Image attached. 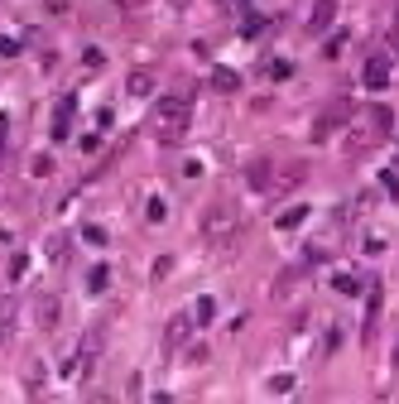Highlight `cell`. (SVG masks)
Wrapping results in <instances>:
<instances>
[{
  "mask_svg": "<svg viewBox=\"0 0 399 404\" xmlns=\"http://www.w3.org/2000/svg\"><path fill=\"white\" fill-rule=\"evenodd\" d=\"M149 87H154L149 73H135V77H130V97H149Z\"/></svg>",
  "mask_w": 399,
  "mask_h": 404,
  "instance_id": "10",
  "label": "cell"
},
{
  "mask_svg": "<svg viewBox=\"0 0 399 404\" xmlns=\"http://www.w3.org/2000/svg\"><path fill=\"white\" fill-rule=\"evenodd\" d=\"M385 82H390V58H380V53H375V58L366 63V87H371V92H380Z\"/></svg>",
  "mask_w": 399,
  "mask_h": 404,
  "instance_id": "3",
  "label": "cell"
},
{
  "mask_svg": "<svg viewBox=\"0 0 399 404\" xmlns=\"http://www.w3.org/2000/svg\"><path fill=\"white\" fill-rule=\"evenodd\" d=\"M212 313H216V303H212V299H198V318H202V322H212Z\"/></svg>",
  "mask_w": 399,
  "mask_h": 404,
  "instance_id": "14",
  "label": "cell"
},
{
  "mask_svg": "<svg viewBox=\"0 0 399 404\" xmlns=\"http://www.w3.org/2000/svg\"><path fill=\"white\" fill-rule=\"evenodd\" d=\"M385 193H390V198H399V174H385Z\"/></svg>",
  "mask_w": 399,
  "mask_h": 404,
  "instance_id": "17",
  "label": "cell"
},
{
  "mask_svg": "<svg viewBox=\"0 0 399 404\" xmlns=\"http://www.w3.org/2000/svg\"><path fill=\"white\" fill-rule=\"evenodd\" d=\"M260 29H265V19H260V15H250V19H241V34H260Z\"/></svg>",
  "mask_w": 399,
  "mask_h": 404,
  "instance_id": "13",
  "label": "cell"
},
{
  "mask_svg": "<svg viewBox=\"0 0 399 404\" xmlns=\"http://www.w3.org/2000/svg\"><path fill=\"white\" fill-rule=\"evenodd\" d=\"M366 303H371V313H366V327L380 318V284H371V294H366Z\"/></svg>",
  "mask_w": 399,
  "mask_h": 404,
  "instance_id": "11",
  "label": "cell"
},
{
  "mask_svg": "<svg viewBox=\"0 0 399 404\" xmlns=\"http://www.w3.org/2000/svg\"><path fill=\"white\" fill-rule=\"evenodd\" d=\"M183 342H188V318H174V322H169V337H164V347H169V351H178Z\"/></svg>",
  "mask_w": 399,
  "mask_h": 404,
  "instance_id": "4",
  "label": "cell"
},
{
  "mask_svg": "<svg viewBox=\"0 0 399 404\" xmlns=\"http://www.w3.org/2000/svg\"><path fill=\"white\" fill-rule=\"evenodd\" d=\"M303 217H308V207H289V212L279 217V231H294V226H303Z\"/></svg>",
  "mask_w": 399,
  "mask_h": 404,
  "instance_id": "9",
  "label": "cell"
},
{
  "mask_svg": "<svg viewBox=\"0 0 399 404\" xmlns=\"http://www.w3.org/2000/svg\"><path fill=\"white\" fill-rule=\"evenodd\" d=\"M332 15H337V5H332V0H317V10H313V29H327Z\"/></svg>",
  "mask_w": 399,
  "mask_h": 404,
  "instance_id": "6",
  "label": "cell"
},
{
  "mask_svg": "<svg viewBox=\"0 0 399 404\" xmlns=\"http://www.w3.org/2000/svg\"><path fill=\"white\" fill-rule=\"evenodd\" d=\"M395 371H399V342H395Z\"/></svg>",
  "mask_w": 399,
  "mask_h": 404,
  "instance_id": "18",
  "label": "cell"
},
{
  "mask_svg": "<svg viewBox=\"0 0 399 404\" xmlns=\"http://www.w3.org/2000/svg\"><path fill=\"white\" fill-rule=\"evenodd\" d=\"M212 87H216V92H236L241 82H236V73H226V68H216V73H212Z\"/></svg>",
  "mask_w": 399,
  "mask_h": 404,
  "instance_id": "7",
  "label": "cell"
},
{
  "mask_svg": "<svg viewBox=\"0 0 399 404\" xmlns=\"http://www.w3.org/2000/svg\"><path fill=\"white\" fill-rule=\"evenodd\" d=\"M202 236H207L212 246H231V236H236V207H231V202H216V207L207 212V221H202Z\"/></svg>",
  "mask_w": 399,
  "mask_h": 404,
  "instance_id": "1",
  "label": "cell"
},
{
  "mask_svg": "<svg viewBox=\"0 0 399 404\" xmlns=\"http://www.w3.org/2000/svg\"><path fill=\"white\" fill-rule=\"evenodd\" d=\"M5 140H10V116H0V159H5Z\"/></svg>",
  "mask_w": 399,
  "mask_h": 404,
  "instance_id": "16",
  "label": "cell"
},
{
  "mask_svg": "<svg viewBox=\"0 0 399 404\" xmlns=\"http://www.w3.org/2000/svg\"><path fill=\"white\" fill-rule=\"evenodd\" d=\"M188 130V101H159V135L164 145H178Z\"/></svg>",
  "mask_w": 399,
  "mask_h": 404,
  "instance_id": "2",
  "label": "cell"
},
{
  "mask_svg": "<svg viewBox=\"0 0 399 404\" xmlns=\"http://www.w3.org/2000/svg\"><path fill=\"white\" fill-rule=\"evenodd\" d=\"M10 322H15V299L5 294V299H0V347L10 342Z\"/></svg>",
  "mask_w": 399,
  "mask_h": 404,
  "instance_id": "5",
  "label": "cell"
},
{
  "mask_svg": "<svg viewBox=\"0 0 399 404\" xmlns=\"http://www.w3.org/2000/svg\"><path fill=\"white\" fill-rule=\"evenodd\" d=\"M58 322V299H44L39 303V327H53Z\"/></svg>",
  "mask_w": 399,
  "mask_h": 404,
  "instance_id": "8",
  "label": "cell"
},
{
  "mask_svg": "<svg viewBox=\"0 0 399 404\" xmlns=\"http://www.w3.org/2000/svg\"><path fill=\"white\" fill-rule=\"evenodd\" d=\"M332 289H337V294H356V289H361V284H356V279H351V275H332Z\"/></svg>",
  "mask_w": 399,
  "mask_h": 404,
  "instance_id": "12",
  "label": "cell"
},
{
  "mask_svg": "<svg viewBox=\"0 0 399 404\" xmlns=\"http://www.w3.org/2000/svg\"><path fill=\"white\" fill-rule=\"evenodd\" d=\"M371 120H375L380 130H390V111H385V106H375V111H371Z\"/></svg>",
  "mask_w": 399,
  "mask_h": 404,
  "instance_id": "15",
  "label": "cell"
}]
</instances>
